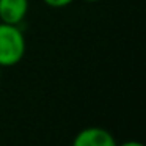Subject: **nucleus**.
<instances>
[{
	"label": "nucleus",
	"instance_id": "obj_1",
	"mask_svg": "<svg viewBox=\"0 0 146 146\" xmlns=\"http://www.w3.org/2000/svg\"><path fill=\"white\" fill-rule=\"evenodd\" d=\"M27 50V41L19 25L0 22V68L21 63Z\"/></svg>",
	"mask_w": 146,
	"mask_h": 146
},
{
	"label": "nucleus",
	"instance_id": "obj_2",
	"mask_svg": "<svg viewBox=\"0 0 146 146\" xmlns=\"http://www.w3.org/2000/svg\"><path fill=\"white\" fill-rule=\"evenodd\" d=\"M72 146H116L115 137L102 127H85L74 137Z\"/></svg>",
	"mask_w": 146,
	"mask_h": 146
},
{
	"label": "nucleus",
	"instance_id": "obj_3",
	"mask_svg": "<svg viewBox=\"0 0 146 146\" xmlns=\"http://www.w3.org/2000/svg\"><path fill=\"white\" fill-rule=\"evenodd\" d=\"M29 0H0V22L19 25L29 14Z\"/></svg>",
	"mask_w": 146,
	"mask_h": 146
},
{
	"label": "nucleus",
	"instance_id": "obj_4",
	"mask_svg": "<svg viewBox=\"0 0 146 146\" xmlns=\"http://www.w3.org/2000/svg\"><path fill=\"white\" fill-rule=\"evenodd\" d=\"M76 0H42V3L47 5L49 8H66Z\"/></svg>",
	"mask_w": 146,
	"mask_h": 146
},
{
	"label": "nucleus",
	"instance_id": "obj_5",
	"mask_svg": "<svg viewBox=\"0 0 146 146\" xmlns=\"http://www.w3.org/2000/svg\"><path fill=\"white\" fill-rule=\"evenodd\" d=\"M116 146H143L140 141H126V143H121V145H116Z\"/></svg>",
	"mask_w": 146,
	"mask_h": 146
},
{
	"label": "nucleus",
	"instance_id": "obj_6",
	"mask_svg": "<svg viewBox=\"0 0 146 146\" xmlns=\"http://www.w3.org/2000/svg\"><path fill=\"white\" fill-rule=\"evenodd\" d=\"M83 2H86V3H96V2H99V0H83Z\"/></svg>",
	"mask_w": 146,
	"mask_h": 146
}]
</instances>
